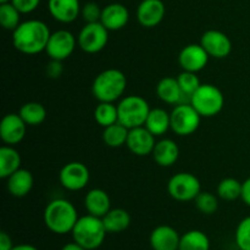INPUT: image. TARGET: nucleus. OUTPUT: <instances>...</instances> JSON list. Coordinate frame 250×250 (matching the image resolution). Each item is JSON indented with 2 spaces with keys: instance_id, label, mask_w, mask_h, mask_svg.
I'll return each instance as SVG.
<instances>
[{
  "instance_id": "obj_38",
  "label": "nucleus",
  "mask_w": 250,
  "mask_h": 250,
  "mask_svg": "<svg viewBox=\"0 0 250 250\" xmlns=\"http://www.w3.org/2000/svg\"><path fill=\"white\" fill-rule=\"evenodd\" d=\"M63 72V66H62V61H59V60H51L50 59V62L46 65L45 67V73L49 78H59Z\"/></svg>"
},
{
  "instance_id": "obj_19",
  "label": "nucleus",
  "mask_w": 250,
  "mask_h": 250,
  "mask_svg": "<svg viewBox=\"0 0 250 250\" xmlns=\"http://www.w3.org/2000/svg\"><path fill=\"white\" fill-rule=\"evenodd\" d=\"M48 9L51 17L60 23H71L81 14L80 0H49Z\"/></svg>"
},
{
  "instance_id": "obj_27",
  "label": "nucleus",
  "mask_w": 250,
  "mask_h": 250,
  "mask_svg": "<svg viewBox=\"0 0 250 250\" xmlns=\"http://www.w3.org/2000/svg\"><path fill=\"white\" fill-rule=\"evenodd\" d=\"M178 250H210V239L199 229H190L181 236Z\"/></svg>"
},
{
  "instance_id": "obj_14",
  "label": "nucleus",
  "mask_w": 250,
  "mask_h": 250,
  "mask_svg": "<svg viewBox=\"0 0 250 250\" xmlns=\"http://www.w3.org/2000/svg\"><path fill=\"white\" fill-rule=\"evenodd\" d=\"M27 125L19 114H7L0 122V138L6 146H16L23 141Z\"/></svg>"
},
{
  "instance_id": "obj_35",
  "label": "nucleus",
  "mask_w": 250,
  "mask_h": 250,
  "mask_svg": "<svg viewBox=\"0 0 250 250\" xmlns=\"http://www.w3.org/2000/svg\"><path fill=\"white\" fill-rule=\"evenodd\" d=\"M234 242L239 250H250V216L244 217L234 232Z\"/></svg>"
},
{
  "instance_id": "obj_40",
  "label": "nucleus",
  "mask_w": 250,
  "mask_h": 250,
  "mask_svg": "<svg viewBox=\"0 0 250 250\" xmlns=\"http://www.w3.org/2000/svg\"><path fill=\"white\" fill-rule=\"evenodd\" d=\"M14 248V243L12 239L6 232H1L0 233V250H11Z\"/></svg>"
},
{
  "instance_id": "obj_9",
  "label": "nucleus",
  "mask_w": 250,
  "mask_h": 250,
  "mask_svg": "<svg viewBox=\"0 0 250 250\" xmlns=\"http://www.w3.org/2000/svg\"><path fill=\"white\" fill-rule=\"evenodd\" d=\"M78 46L87 54H97L106 46L109 42V31L102 22L85 23L77 37Z\"/></svg>"
},
{
  "instance_id": "obj_13",
  "label": "nucleus",
  "mask_w": 250,
  "mask_h": 250,
  "mask_svg": "<svg viewBox=\"0 0 250 250\" xmlns=\"http://www.w3.org/2000/svg\"><path fill=\"white\" fill-rule=\"evenodd\" d=\"M156 137L146 126L129 129L127 138V148L137 156L151 155L155 146Z\"/></svg>"
},
{
  "instance_id": "obj_22",
  "label": "nucleus",
  "mask_w": 250,
  "mask_h": 250,
  "mask_svg": "<svg viewBox=\"0 0 250 250\" xmlns=\"http://www.w3.org/2000/svg\"><path fill=\"white\" fill-rule=\"evenodd\" d=\"M154 161L161 167H170L180 156V148L175 141L170 138H164L156 142L154 150L151 153Z\"/></svg>"
},
{
  "instance_id": "obj_5",
  "label": "nucleus",
  "mask_w": 250,
  "mask_h": 250,
  "mask_svg": "<svg viewBox=\"0 0 250 250\" xmlns=\"http://www.w3.org/2000/svg\"><path fill=\"white\" fill-rule=\"evenodd\" d=\"M150 110L149 103L143 97L127 95L117 104L119 122L128 129L144 126Z\"/></svg>"
},
{
  "instance_id": "obj_23",
  "label": "nucleus",
  "mask_w": 250,
  "mask_h": 250,
  "mask_svg": "<svg viewBox=\"0 0 250 250\" xmlns=\"http://www.w3.org/2000/svg\"><path fill=\"white\" fill-rule=\"evenodd\" d=\"M156 95L161 102L170 105L181 104L185 103V99H187L178 84L177 78L173 77H164L159 81L156 85Z\"/></svg>"
},
{
  "instance_id": "obj_33",
  "label": "nucleus",
  "mask_w": 250,
  "mask_h": 250,
  "mask_svg": "<svg viewBox=\"0 0 250 250\" xmlns=\"http://www.w3.org/2000/svg\"><path fill=\"white\" fill-rule=\"evenodd\" d=\"M177 81L181 89H182L183 94H185V97L188 99V103H189V98L192 97L193 93L202 85L199 77H198L195 72L182 71V72L177 76Z\"/></svg>"
},
{
  "instance_id": "obj_18",
  "label": "nucleus",
  "mask_w": 250,
  "mask_h": 250,
  "mask_svg": "<svg viewBox=\"0 0 250 250\" xmlns=\"http://www.w3.org/2000/svg\"><path fill=\"white\" fill-rule=\"evenodd\" d=\"M129 21L128 9L120 2H111L103 7L100 22L107 31H120Z\"/></svg>"
},
{
  "instance_id": "obj_15",
  "label": "nucleus",
  "mask_w": 250,
  "mask_h": 250,
  "mask_svg": "<svg viewBox=\"0 0 250 250\" xmlns=\"http://www.w3.org/2000/svg\"><path fill=\"white\" fill-rule=\"evenodd\" d=\"M209 54L199 44H188L178 55V63L183 71L198 73L209 62Z\"/></svg>"
},
{
  "instance_id": "obj_21",
  "label": "nucleus",
  "mask_w": 250,
  "mask_h": 250,
  "mask_svg": "<svg viewBox=\"0 0 250 250\" xmlns=\"http://www.w3.org/2000/svg\"><path fill=\"white\" fill-rule=\"evenodd\" d=\"M84 208L89 215L104 217L111 209V200L104 189L93 188L85 194Z\"/></svg>"
},
{
  "instance_id": "obj_1",
  "label": "nucleus",
  "mask_w": 250,
  "mask_h": 250,
  "mask_svg": "<svg viewBox=\"0 0 250 250\" xmlns=\"http://www.w3.org/2000/svg\"><path fill=\"white\" fill-rule=\"evenodd\" d=\"M51 32L48 24L41 20H27L12 32V44L17 51L26 55L45 51Z\"/></svg>"
},
{
  "instance_id": "obj_37",
  "label": "nucleus",
  "mask_w": 250,
  "mask_h": 250,
  "mask_svg": "<svg viewBox=\"0 0 250 250\" xmlns=\"http://www.w3.org/2000/svg\"><path fill=\"white\" fill-rule=\"evenodd\" d=\"M21 14H31L41 4V0H11Z\"/></svg>"
},
{
  "instance_id": "obj_2",
  "label": "nucleus",
  "mask_w": 250,
  "mask_h": 250,
  "mask_svg": "<svg viewBox=\"0 0 250 250\" xmlns=\"http://www.w3.org/2000/svg\"><path fill=\"white\" fill-rule=\"evenodd\" d=\"M78 219L75 205L62 198L51 200L44 209V225L49 231L60 236L71 233Z\"/></svg>"
},
{
  "instance_id": "obj_28",
  "label": "nucleus",
  "mask_w": 250,
  "mask_h": 250,
  "mask_svg": "<svg viewBox=\"0 0 250 250\" xmlns=\"http://www.w3.org/2000/svg\"><path fill=\"white\" fill-rule=\"evenodd\" d=\"M19 115L26 122L27 126H39L45 121L46 110L41 103L28 102L22 105Z\"/></svg>"
},
{
  "instance_id": "obj_10",
  "label": "nucleus",
  "mask_w": 250,
  "mask_h": 250,
  "mask_svg": "<svg viewBox=\"0 0 250 250\" xmlns=\"http://www.w3.org/2000/svg\"><path fill=\"white\" fill-rule=\"evenodd\" d=\"M90 173L87 166L80 161H72L62 166L59 172V181L65 189L77 192L85 188L89 183Z\"/></svg>"
},
{
  "instance_id": "obj_26",
  "label": "nucleus",
  "mask_w": 250,
  "mask_h": 250,
  "mask_svg": "<svg viewBox=\"0 0 250 250\" xmlns=\"http://www.w3.org/2000/svg\"><path fill=\"white\" fill-rule=\"evenodd\" d=\"M144 126L155 137H161L171 128V116L161 107L151 109Z\"/></svg>"
},
{
  "instance_id": "obj_24",
  "label": "nucleus",
  "mask_w": 250,
  "mask_h": 250,
  "mask_svg": "<svg viewBox=\"0 0 250 250\" xmlns=\"http://www.w3.org/2000/svg\"><path fill=\"white\" fill-rule=\"evenodd\" d=\"M21 155L12 146L0 148V178L6 180L14 172L21 168Z\"/></svg>"
},
{
  "instance_id": "obj_11",
  "label": "nucleus",
  "mask_w": 250,
  "mask_h": 250,
  "mask_svg": "<svg viewBox=\"0 0 250 250\" xmlns=\"http://www.w3.org/2000/svg\"><path fill=\"white\" fill-rule=\"evenodd\" d=\"M77 44V38L70 31L59 29L51 33L45 53L51 60L63 61L72 55Z\"/></svg>"
},
{
  "instance_id": "obj_41",
  "label": "nucleus",
  "mask_w": 250,
  "mask_h": 250,
  "mask_svg": "<svg viewBox=\"0 0 250 250\" xmlns=\"http://www.w3.org/2000/svg\"><path fill=\"white\" fill-rule=\"evenodd\" d=\"M60 250H87V249L83 248L82 246L77 244L76 242H71V243H66Z\"/></svg>"
},
{
  "instance_id": "obj_39",
  "label": "nucleus",
  "mask_w": 250,
  "mask_h": 250,
  "mask_svg": "<svg viewBox=\"0 0 250 250\" xmlns=\"http://www.w3.org/2000/svg\"><path fill=\"white\" fill-rule=\"evenodd\" d=\"M241 199L246 205L250 207V177L247 178L244 182H242V195Z\"/></svg>"
},
{
  "instance_id": "obj_20",
  "label": "nucleus",
  "mask_w": 250,
  "mask_h": 250,
  "mask_svg": "<svg viewBox=\"0 0 250 250\" xmlns=\"http://www.w3.org/2000/svg\"><path fill=\"white\" fill-rule=\"evenodd\" d=\"M34 185V178L31 171L20 168L6 178L7 192L15 198H23L31 193Z\"/></svg>"
},
{
  "instance_id": "obj_36",
  "label": "nucleus",
  "mask_w": 250,
  "mask_h": 250,
  "mask_svg": "<svg viewBox=\"0 0 250 250\" xmlns=\"http://www.w3.org/2000/svg\"><path fill=\"white\" fill-rule=\"evenodd\" d=\"M103 9L94 1L85 2L81 9V15L84 20L85 23H94V22H100Z\"/></svg>"
},
{
  "instance_id": "obj_3",
  "label": "nucleus",
  "mask_w": 250,
  "mask_h": 250,
  "mask_svg": "<svg viewBox=\"0 0 250 250\" xmlns=\"http://www.w3.org/2000/svg\"><path fill=\"white\" fill-rule=\"evenodd\" d=\"M127 88V78L117 68H107L94 78L92 93L99 103H115L122 99Z\"/></svg>"
},
{
  "instance_id": "obj_25",
  "label": "nucleus",
  "mask_w": 250,
  "mask_h": 250,
  "mask_svg": "<svg viewBox=\"0 0 250 250\" xmlns=\"http://www.w3.org/2000/svg\"><path fill=\"white\" fill-rule=\"evenodd\" d=\"M107 233H121L126 231L131 225V215L127 210L121 208L110 209V211L102 217Z\"/></svg>"
},
{
  "instance_id": "obj_4",
  "label": "nucleus",
  "mask_w": 250,
  "mask_h": 250,
  "mask_svg": "<svg viewBox=\"0 0 250 250\" xmlns=\"http://www.w3.org/2000/svg\"><path fill=\"white\" fill-rule=\"evenodd\" d=\"M72 239L87 250H95L103 246L107 231L102 217L84 215L76 222L72 232Z\"/></svg>"
},
{
  "instance_id": "obj_31",
  "label": "nucleus",
  "mask_w": 250,
  "mask_h": 250,
  "mask_svg": "<svg viewBox=\"0 0 250 250\" xmlns=\"http://www.w3.org/2000/svg\"><path fill=\"white\" fill-rule=\"evenodd\" d=\"M21 15L11 1L0 4V23L6 31L14 32L20 26Z\"/></svg>"
},
{
  "instance_id": "obj_7",
  "label": "nucleus",
  "mask_w": 250,
  "mask_h": 250,
  "mask_svg": "<svg viewBox=\"0 0 250 250\" xmlns=\"http://www.w3.org/2000/svg\"><path fill=\"white\" fill-rule=\"evenodd\" d=\"M171 129L177 136L186 137L194 133L200 126L202 116L190 105V103H181L175 105L170 114Z\"/></svg>"
},
{
  "instance_id": "obj_32",
  "label": "nucleus",
  "mask_w": 250,
  "mask_h": 250,
  "mask_svg": "<svg viewBox=\"0 0 250 250\" xmlns=\"http://www.w3.org/2000/svg\"><path fill=\"white\" fill-rule=\"evenodd\" d=\"M217 195L226 202L237 200L242 195V182L232 177L224 178L217 186Z\"/></svg>"
},
{
  "instance_id": "obj_29",
  "label": "nucleus",
  "mask_w": 250,
  "mask_h": 250,
  "mask_svg": "<svg viewBox=\"0 0 250 250\" xmlns=\"http://www.w3.org/2000/svg\"><path fill=\"white\" fill-rule=\"evenodd\" d=\"M129 129L124 125L116 122L111 126L105 127L103 131V141L110 148H121L126 146Z\"/></svg>"
},
{
  "instance_id": "obj_6",
  "label": "nucleus",
  "mask_w": 250,
  "mask_h": 250,
  "mask_svg": "<svg viewBox=\"0 0 250 250\" xmlns=\"http://www.w3.org/2000/svg\"><path fill=\"white\" fill-rule=\"evenodd\" d=\"M189 103L202 117H214L224 109L225 97L216 85L204 83L193 93Z\"/></svg>"
},
{
  "instance_id": "obj_17",
  "label": "nucleus",
  "mask_w": 250,
  "mask_h": 250,
  "mask_svg": "<svg viewBox=\"0 0 250 250\" xmlns=\"http://www.w3.org/2000/svg\"><path fill=\"white\" fill-rule=\"evenodd\" d=\"M180 241V233L168 225L155 227L149 237V243L153 250H178Z\"/></svg>"
},
{
  "instance_id": "obj_30",
  "label": "nucleus",
  "mask_w": 250,
  "mask_h": 250,
  "mask_svg": "<svg viewBox=\"0 0 250 250\" xmlns=\"http://www.w3.org/2000/svg\"><path fill=\"white\" fill-rule=\"evenodd\" d=\"M94 120L103 128L119 122L117 105L114 103H99L94 110Z\"/></svg>"
},
{
  "instance_id": "obj_16",
  "label": "nucleus",
  "mask_w": 250,
  "mask_h": 250,
  "mask_svg": "<svg viewBox=\"0 0 250 250\" xmlns=\"http://www.w3.org/2000/svg\"><path fill=\"white\" fill-rule=\"evenodd\" d=\"M165 4L163 0H142L137 7V20L146 28H153L165 17Z\"/></svg>"
},
{
  "instance_id": "obj_8",
  "label": "nucleus",
  "mask_w": 250,
  "mask_h": 250,
  "mask_svg": "<svg viewBox=\"0 0 250 250\" xmlns=\"http://www.w3.org/2000/svg\"><path fill=\"white\" fill-rule=\"evenodd\" d=\"M167 192L177 202H192L202 192V185L193 173L178 172L168 181Z\"/></svg>"
},
{
  "instance_id": "obj_42",
  "label": "nucleus",
  "mask_w": 250,
  "mask_h": 250,
  "mask_svg": "<svg viewBox=\"0 0 250 250\" xmlns=\"http://www.w3.org/2000/svg\"><path fill=\"white\" fill-rule=\"evenodd\" d=\"M11 250H39L37 247L32 246V244H27V243H23V244H17V246H14V248Z\"/></svg>"
},
{
  "instance_id": "obj_34",
  "label": "nucleus",
  "mask_w": 250,
  "mask_h": 250,
  "mask_svg": "<svg viewBox=\"0 0 250 250\" xmlns=\"http://www.w3.org/2000/svg\"><path fill=\"white\" fill-rule=\"evenodd\" d=\"M195 207L202 214L212 215L219 209V199L215 194L210 192H200L194 199Z\"/></svg>"
},
{
  "instance_id": "obj_43",
  "label": "nucleus",
  "mask_w": 250,
  "mask_h": 250,
  "mask_svg": "<svg viewBox=\"0 0 250 250\" xmlns=\"http://www.w3.org/2000/svg\"><path fill=\"white\" fill-rule=\"evenodd\" d=\"M11 0H0V4H2V2H10Z\"/></svg>"
},
{
  "instance_id": "obj_12",
  "label": "nucleus",
  "mask_w": 250,
  "mask_h": 250,
  "mask_svg": "<svg viewBox=\"0 0 250 250\" xmlns=\"http://www.w3.org/2000/svg\"><path fill=\"white\" fill-rule=\"evenodd\" d=\"M200 45L210 58L225 59L231 54L232 42L226 33L217 29H208L200 38Z\"/></svg>"
}]
</instances>
